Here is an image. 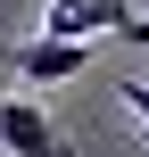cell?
I'll use <instances>...</instances> for the list:
<instances>
[{
    "label": "cell",
    "mask_w": 149,
    "mask_h": 157,
    "mask_svg": "<svg viewBox=\"0 0 149 157\" xmlns=\"http://www.w3.org/2000/svg\"><path fill=\"white\" fill-rule=\"evenodd\" d=\"M0 99H8V83H0Z\"/></svg>",
    "instance_id": "cell-6"
},
{
    "label": "cell",
    "mask_w": 149,
    "mask_h": 157,
    "mask_svg": "<svg viewBox=\"0 0 149 157\" xmlns=\"http://www.w3.org/2000/svg\"><path fill=\"white\" fill-rule=\"evenodd\" d=\"M124 108H133V124L149 132V83H124Z\"/></svg>",
    "instance_id": "cell-4"
},
{
    "label": "cell",
    "mask_w": 149,
    "mask_h": 157,
    "mask_svg": "<svg viewBox=\"0 0 149 157\" xmlns=\"http://www.w3.org/2000/svg\"><path fill=\"white\" fill-rule=\"evenodd\" d=\"M0 157H66V141H58V124L33 108V99H0Z\"/></svg>",
    "instance_id": "cell-3"
},
{
    "label": "cell",
    "mask_w": 149,
    "mask_h": 157,
    "mask_svg": "<svg viewBox=\"0 0 149 157\" xmlns=\"http://www.w3.org/2000/svg\"><path fill=\"white\" fill-rule=\"evenodd\" d=\"M124 41H133V50H149V8L133 17V25H124Z\"/></svg>",
    "instance_id": "cell-5"
},
{
    "label": "cell",
    "mask_w": 149,
    "mask_h": 157,
    "mask_svg": "<svg viewBox=\"0 0 149 157\" xmlns=\"http://www.w3.org/2000/svg\"><path fill=\"white\" fill-rule=\"evenodd\" d=\"M141 8L133 0H50L41 8V33H58V41H100V33H124Z\"/></svg>",
    "instance_id": "cell-1"
},
{
    "label": "cell",
    "mask_w": 149,
    "mask_h": 157,
    "mask_svg": "<svg viewBox=\"0 0 149 157\" xmlns=\"http://www.w3.org/2000/svg\"><path fill=\"white\" fill-rule=\"evenodd\" d=\"M25 83H75V75H91V41H58V33H33V41H17V58H8Z\"/></svg>",
    "instance_id": "cell-2"
}]
</instances>
